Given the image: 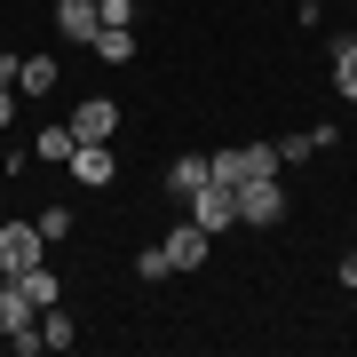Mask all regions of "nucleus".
<instances>
[{
  "mask_svg": "<svg viewBox=\"0 0 357 357\" xmlns=\"http://www.w3.org/2000/svg\"><path fill=\"white\" fill-rule=\"evenodd\" d=\"M206 167H215V183H230V191L255 183V175H286V167H278V143H230V151H215Z\"/></svg>",
  "mask_w": 357,
  "mask_h": 357,
  "instance_id": "nucleus-1",
  "label": "nucleus"
},
{
  "mask_svg": "<svg viewBox=\"0 0 357 357\" xmlns=\"http://www.w3.org/2000/svg\"><path fill=\"white\" fill-rule=\"evenodd\" d=\"M238 222H246V230H278V222H286V183H278V175L238 183Z\"/></svg>",
  "mask_w": 357,
  "mask_h": 357,
  "instance_id": "nucleus-2",
  "label": "nucleus"
},
{
  "mask_svg": "<svg viewBox=\"0 0 357 357\" xmlns=\"http://www.w3.org/2000/svg\"><path fill=\"white\" fill-rule=\"evenodd\" d=\"M191 222L206 230V238H222V230L238 222V191H230V183H215V175H206L199 191H191Z\"/></svg>",
  "mask_w": 357,
  "mask_h": 357,
  "instance_id": "nucleus-3",
  "label": "nucleus"
},
{
  "mask_svg": "<svg viewBox=\"0 0 357 357\" xmlns=\"http://www.w3.org/2000/svg\"><path fill=\"white\" fill-rule=\"evenodd\" d=\"M40 222H0V278H24V270L40 262Z\"/></svg>",
  "mask_w": 357,
  "mask_h": 357,
  "instance_id": "nucleus-4",
  "label": "nucleus"
},
{
  "mask_svg": "<svg viewBox=\"0 0 357 357\" xmlns=\"http://www.w3.org/2000/svg\"><path fill=\"white\" fill-rule=\"evenodd\" d=\"M64 128H72L79 143H112V135H119V103H112V96H88V103H72Z\"/></svg>",
  "mask_w": 357,
  "mask_h": 357,
  "instance_id": "nucleus-5",
  "label": "nucleus"
},
{
  "mask_svg": "<svg viewBox=\"0 0 357 357\" xmlns=\"http://www.w3.org/2000/svg\"><path fill=\"white\" fill-rule=\"evenodd\" d=\"M72 183H79V191H103V183H112L119 175V159H112V143H72Z\"/></svg>",
  "mask_w": 357,
  "mask_h": 357,
  "instance_id": "nucleus-6",
  "label": "nucleus"
},
{
  "mask_svg": "<svg viewBox=\"0 0 357 357\" xmlns=\"http://www.w3.org/2000/svg\"><path fill=\"white\" fill-rule=\"evenodd\" d=\"M159 246H167V262H175V270H206V246H215V238H206L199 222H175Z\"/></svg>",
  "mask_w": 357,
  "mask_h": 357,
  "instance_id": "nucleus-7",
  "label": "nucleus"
},
{
  "mask_svg": "<svg viewBox=\"0 0 357 357\" xmlns=\"http://www.w3.org/2000/svg\"><path fill=\"white\" fill-rule=\"evenodd\" d=\"M333 128H302V135H278V167H302V159H318V151H333Z\"/></svg>",
  "mask_w": 357,
  "mask_h": 357,
  "instance_id": "nucleus-8",
  "label": "nucleus"
},
{
  "mask_svg": "<svg viewBox=\"0 0 357 357\" xmlns=\"http://www.w3.org/2000/svg\"><path fill=\"white\" fill-rule=\"evenodd\" d=\"M96 24H103V16H96V0H56V32H64V40H79V48H88Z\"/></svg>",
  "mask_w": 357,
  "mask_h": 357,
  "instance_id": "nucleus-9",
  "label": "nucleus"
},
{
  "mask_svg": "<svg viewBox=\"0 0 357 357\" xmlns=\"http://www.w3.org/2000/svg\"><path fill=\"white\" fill-rule=\"evenodd\" d=\"M56 79H64L56 56H24V64H16V96H56Z\"/></svg>",
  "mask_w": 357,
  "mask_h": 357,
  "instance_id": "nucleus-10",
  "label": "nucleus"
},
{
  "mask_svg": "<svg viewBox=\"0 0 357 357\" xmlns=\"http://www.w3.org/2000/svg\"><path fill=\"white\" fill-rule=\"evenodd\" d=\"M88 48H96V64H128V56H135V32L128 24H96Z\"/></svg>",
  "mask_w": 357,
  "mask_h": 357,
  "instance_id": "nucleus-11",
  "label": "nucleus"
},
{
  "mask_svg": "<svg viewBox=\"0 0 357 357\" xmlns=\"http://www.w3.org/2000/svg\"><path fill=\"white\" fill-rule=\"evenodd\" d=\"M16 286H24V294H32L40 310H56V302H64V278H56L48 262H32V270H24V278H16Z\"/></svg>",
  "mask_w": 357,
  "mask_h": 357,
  "instance_id": "nucleus-12",
  "label": "nucleus"
},
{
  "mask_svg": "<svg viewBox=\"0 0 357 357\" xmlns=\"http://www.w3.org/2000/svg\"><path fill=\"white\" fill-rule=\"evenodd\" d=\"M206 175H215V167H206V159L191 151V159H175V167H167V191H175V199H191V191H199Z\"/></svg>",
  "mask_w": 357,
  "mask_h": 357,
  "instance_id": "nucleus-13",
  "label": "nucleus"
},
{
  "mask_svg": "<svg viewBox=\"0 0 357 357\" xmlns=\"http://www.w3.org/2000/svg\"><path fill=\"white\" fill-rule=\"evenodd\" d=\"M333 88L357 103V40H333Z\"/></svg>",
  "mask_w": 357,
  "mask_h": 357,
  "instance_id": "nucleus-14",
  "label": "nucleus"
},
{
  "mask_svg": "<svg viewBox=\"0 0 357 357\" xmlns=\"http://www.w3.org/2000/svg\"><path fill=\"white\" fill-rule=\"evenodd\" d=\"M72 143H79L72 128H40V135H32V159H56V167H64V159H72Z\"/></svg>",
  "mask_w": 357,
  "mask_h": 357,
  "instance_id": "nucleus-15",
  "label": "nucleus"
},
{
  "mask_svg": "<svg viewBox=\"0 0 357 357\" xmlns=\"http://www.w3.org/2000/svg\"><path fill=\"white\" fill-rule=\"evenodd\" d=\"M40 342H48V349H72V342H79L72 318H64V302H56V310H40Z\"/></svg>",
  "mask_w": 357,
  "mask_h": 357,
  "instance_id": "nucleus-16",
  "label": "nucleus"
},
{
  "mask_svg": "<svg viewBox=\"0 0 357 357\" xmlns=\"http://www.w3.org/2000/svg\"><path fill=\"white\" fill-rule=\"evenodd\" d=\"M135 278H151V286H159V278H175V262H167V246H143V255H135Z\"/></svg>",
  "mask_w": 357,
  "mask_h": 357,
  "instance_id": "nucleus-17",
  "label": "nucleus"
},
{
  "mask_svg": "<svg viewBox=\"0 0 357 357\" xmlns=\"http://www.w3.org/2000/svg\"><path fill=\"white\" fill-rule=\"evenodd\" d=\"M32 222H40V238H72V206H40Z\"/></svg>",
  "mask_w": 357,
  "mask_h": 357,
  "instance_id": "nucleus-18",
  "label": "nucleus"
},
{
  "mask_svg": "<svg viewBox=\"0 0 357 357\" xmlns=\"http://www.w3.org/2000/svg\"><path fill=\"white\" fill-rule=\"evenodd\" d=\"M96 16H103V24H128V16H135V0H96Z\"/></svg>",
  "mask_w": 357,
  "mask_h": 357,
  "instance_id": "nucleus-19",
  "label": "nucleus"
},
{
  "mask_svg": "<svg viewBox=\"0 0 357 357\" xmlns=\"http://www.w3.org/2000/svg\"><path fill=\"white\" fill-rule=\"evenodd\" d=\"M16 119V79H0V128Z\"/></svg>",
  "mask_w": 357,
  "mask_h": 357,
  "instance_id": "nucleus-20",
  "label": "nucleus"
},
{
  "mask_svg": "<svg viewBox=\"0 0 357 357\" xmlns=\"http://www.w3.org/2000/svg\"><path fill=\"white\" fill-rule=\"evenodd\" d=\"M342 286H357V246H349V255H342Z\"/></svg>",
  "mask_w": 357,
  "mask_h": 357,
  "instance_id": "nucleus-21",
  "label": "nucleus"
},
{
  "mask_svg": "<svg viewBox=\"0 0 357 357\" xmlns=\"http://www.w3.org/2000/svg\"><path fill=\"white\" fill-rule=\"evenodd\" d=\"M318 16H326V0H302V24H318Z\"/></svg>",
  "mask_w": 357,
  "mask_h": 357,
  "instance_id": "nucleus-22",
  "label": "nucleus"
},
{
  "mask_svg": "<svg viewBox=\"0 0 357 357\" xmlns=\"http://www.w3.org/2000/svg\"><path fill=\"white\" fill-rule=\"evenodd\" d=\"M48 8H56V0H48Z\"/></svg>",
  "mask_w": 357,
  "mask_h": 357,
  "instance_id": "nucleus-23",
  "label": "nucleus"
}]
</instances>
